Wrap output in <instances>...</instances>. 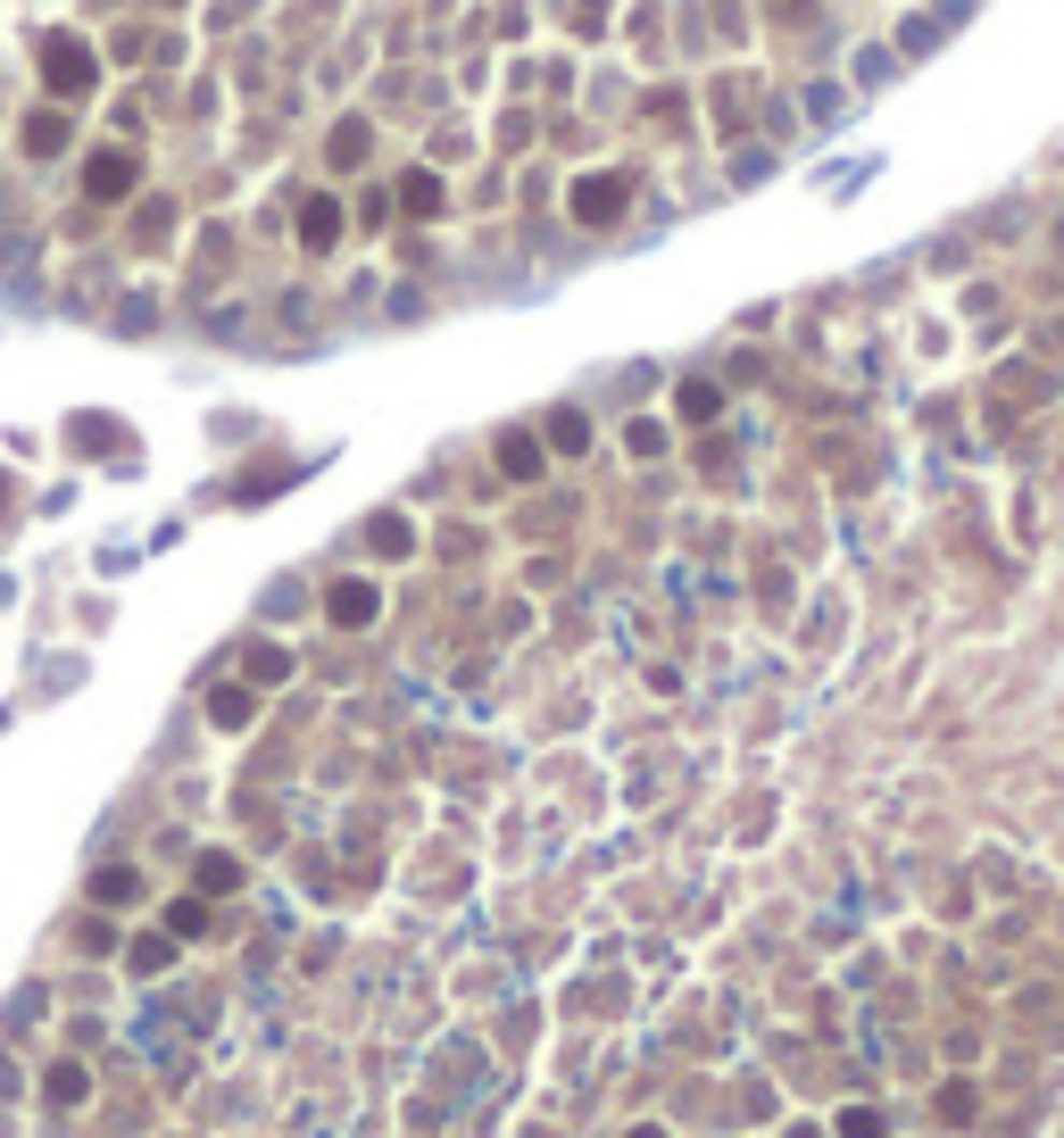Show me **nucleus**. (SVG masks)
I'll use <instances>...</instances> for the list:
<instances>
[{
	"label": "nucleus",
	"mask_w": 1064,
	"mask_h": 1138,
	"mask_svg": "<svg viewBox=\"0 0 1064 1138\" xmlns=\"http://www.w3.org/2000/svg\"><path fill=\"white\" fill-rule=\"evenodd\" d=\"M92 75H100V59L75 42V33H51V42H42V84H51V92H92Z\"/></svg>",
	"instance_id": "1"
},
{
	"label": "nucleus",
	"mask_w": 1064,
	"mask_h": 1138,
	"mask_svg": "<svg viewBox=\"0 0 1064 1138\" xmlns=\"http://www.w3.org/2000/svg\"><path fill=\"white\" fill-rule=\"evenodd\" d=\"M624 175H583V184H574V217H583V224H607V217H616V208H624Z\"/></svg>",
	"instance_id": "2"
},
{
	"label": "nucleus",
	"mask_w": 1064,
	"mask_h": 1138,
	"mask_svg": "<svg viewBox=\"0 0 1064 1138\" xmlns=\"http://www.w3.org/2000/svg\"><path fill=\"white\" fill-rule=\"evenodd\" d=\"M84 191H92V200H126V191H133V159H126V150H92Z\"/></svg>",
	"instance_id": "3"
},
{
	"label": "nucleus",
	"mask_w": 1064,
	"mask_h": 1138,
	"mask_svg": "<svg viewBox=\"0 0 1064 1138\" xmlns=\"http://www.w3.org/2000/svg\"><path fill=\"white\" fill-rule=\"evenodd\" d=\"M300 242H308V250H333V242H342V200H325V191L300 200Z\"/></svg>",
	"instance_id": "4"
},
{
	"label": "nucleus",
	"mask_w": 1064,
	"mask_h": 1138,
	"mask_svg": "<svg viewBox=\"0 0 1064 1138\" xmlns=\"http://www.w3.org/2000/svg\"><path fill=\"white\" fill-rule=\"evenodd\" d=\"M325 607H333V624H349V632H358V624H375V582H333V599H325Z\"/></svg>",
	"instance_id": "5"
},
{
	"label": "nucleus",
	"mask_w": 1064,
	"mask_h": 1138,
	"mask_svg": "<svg viewBox=\"0 0 1064 1138\" xmlns=\"http://www.w3.org/2000/svg\"><path fill=\"white\" fill-rule=\"evenodd\" d=\"M500 475H507V482H532V475H541V441H532V433H507V441H500Z\"/></svg>",
	"instance_id": "6"
},
{
	"label": "nucleus",
	"mask_w": 1064,
	"mask_h": 1138,
	"mask_svg": "<svg viewBox=\"0 0 1064 1138\" xmlns=\"http://www.w3.org/2000/svg\"><path fill=\"white\" fill-rule=\"evenodd\" d=\"M17 142H26L33 159H51V150H67V117H59V108H42V117H26V133H17Z\"/></svg>",
	"instance_id": "7"
},
{
	"label": "nucleus",
	"mask_w": 1064,
	"mask_h": 1138,
	"mask_svg": "<svg viewBox=\"0 0 1064 1138\" xmlns=\"http://www.w3.org/2000/svg\"><path fill=\"white\" fill-rule=\"evenodd\" d=\"M400 208H407V217H433V208H441V184H433V175H400Z\"/></svg>",
	"instance_id": "8"
},
{
	"label": "nucleus",
	"mask_w": 1064,
	"mask_h": 1138,
	"mask_svg": "<svg viewBox=\"0 0 1064 1138\" xmlns=\"http://www.w3.org/2000/svg\"><path fill=\"white\" fill-rule=\"evenodd\" d=\"M366 540H375L383 557H407V540H416V532H407V515H375V524H366Z\"/></svg>",
	"instance_id": "9"
},
{
	"label": "nucleus",
	"mask_w": 1064,
	"mask_h": 1138,
	"mask_svg": "<svg viewBox=\"0 0 1064 1138\" xmlns=\"http://www.w3.org/2000/svg\"><path fill=\"white\" fill-rule=\"evenodd\" d=\"M366 159V117H342V133H333V166H358Z\"/></svg>",
	"instance_id": "10"
},
{
	"label": "nucleus",
	"mask_w": 1064,
	"mask_h": 1138,
	"mask_svg": "<svg viewBox=\"0 0 1064 1138\" xmlns=\"http://www.w3.org/2000/svg\"><path fill=\"white\" fill-rule=\"evenodd\" d=\"M283 673H291V648H267V640H258L250 648V682L267 690V682H283Z\"/></svg>",
	"instance_id": "11"
},
{
	"label": "nucleus",
	"mask_w": 1064,
	"mask_h": 1138,
	"mask_svg": "<svg viewBox=\"0 0 1064 1138\" xmlns=\"http://www.w3.org/2000/svg\"><path fill=\"white\" fill-rule=\"evenodd\" d=\"M716 408H723V391H716V382H682V415H690V424H707Z\"/></svg>",
	"instance_id": "12"
},
{
	"label": "nucleus",
	"mask_w": 1064,
	"mask_h": 1138,
	"mask_svg": "<svg viewBox=\"0 0 1064 1138\" xmlns=\"http://www.w3.org/2000/svg\"><path fill=\"white\" fill-rule=\"evenodd\" d=\"M92 898H100V906H126V898H133V873H126V864L92 873Z\"/></svg>",
	"instance_id": "13"
},
{
	"label": "nucleus",
	"mask_w": 1064,
	"mask_h": 1138,
	"mask_svg": "<svg viewBox=\"0 0 1064 1138\" xmlns=\"http://www.w3.org/2000/svg\"><path fill=\"white\" fill-rule=\"evenodd\" d=\"M200 889H242V864L233 856H200Z\"/></svg>",
	"instance_id": "14"
},
{
	"label": "nucleus",
	"mask_w": 1064,
	"mask_h": 1138,
	"mask_svg": "<svg viewBox=\"0 0 1064 1138\" xmlns=\"http://www.w3.org/2000/svg\"><path fill=\"white\" fill-rule=\"evenodd\" d=\"M549 441H558V449H583V415L558 408V415H549Z\"/></svg>",
	"instance_id": "15"
},
{
	"label": "nucleus",
	"mask_w": 1064,
	"mask_h": 1138,
	"mask_svg": "<svg viewBox=\"0 0 1064 1138\" xmlns=\"http://www.w3.org/2000/svg\"><path fill=\"white\" fill-rule=\"evenodd\" d=\"M51 1097H59V1106H75V1097H84V1073H75V1064H59V1073H51Z\"/></svg>",
	"instance_id": "16"
},
{
	"label": "nucleus",
	"mask_w": 1064,
	"mask_h": 1138,
	"mask_svg": "<svg viewBox=\"0 0 1064 1138\" xmlns=\"http://www.w3.org/2000/svg\"><path fill=\"white\" fill-rule=\"evenodd\" d=\"M250 715V690H217V724H242Z\"/></svg>",
	"instance_id": "17"
},
{
	"label": "nucleus",
	"mask_w": 1064,
	"mask_h": 1138,
	"mask_svg": "<svg viewBox=\"0 0 1064 1138\" xmlns=\"http://www.w3.org/2000/svg\"><path fill=\"white\" fill-rule=\"evenodd\" d=\"M840 1130H848V1138H881V1122H874V1113H848Z\"/></svg>",
	"instance_id": "18"
},
{
	"label": "nucleus",
	"mask_w": 1064,
	"mask_h": 1138,
	"mask_svg": "<svg viewBox=\"0 0 1064 1138\" xmlns=\"http://www.w3.org/2000/svg\"><path fill=\"white\" fill-rule=\"evenodd\" d=\"M632 1138H665V1130H632Z\"/></svg>",
	"instance_id": "19"
}]
</instances>
